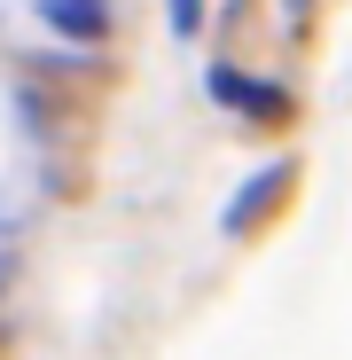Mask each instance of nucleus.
Masks as SVG:
<instances>
[{
  "instance_id": "f257e3e1",
  "label": "nucleus",
  "mask_w": 352,
  "mask_h": 360,
  "mask_svg": "<svg viewBox=\"0 0 352 360\" xmlns=\"http://www.w3.org/2000/svg\"><path fill=\"white\" fill-rule=\"evenodd\" d=\"M39 16L63 39H102L110 32V0H39Z\"/></svg>"
},
{
  "instance_id": "f03ea898",
  "label": "nucleus",
  "mask_w": 352,
  "mask_h": 360,
  "mask_svg": "<svg viewBox=\"0 0 352 360\" xmlns=\"http://www.w3.org/2000/svg\"><path fill=\"white\" fill-rule=\"evenodd\" d=\"M211 94L235 102V110H251V117H282V110H289L274 86H243V71H211Z\"/></svg>"
},
{
  "instance_id": "7ed1b4c3",
  "label": "nucleus",
  "mask_w": 352,
  "mask_h": 360,
  "mask_svg": "<svg viewBox=\"0 0 352 360\" xmlns=\"http://www.w3.org/2000/svg\"><path fill=\"white\" fill-rule=\"evenodd\" d=\"M282 188H289V172H259L251 188L235 196V212H227V235H251V227H259V212H266V204H274Z\"/></svg>"
},
{
  "instance_id": "20e7f679",
  "label": "nucleus",
  "mask_w": 352,
  "mask_h": 360,
  "mask_svg": "<svg viewBox=\"0 0 352 360\" xmlns=\"http://www.w3.org/2000/svg\"><path fill=\"white\" fill-rule=\"evenodd\" d=\"M204 24V0H172V32H196Z\"/></svg>"
},
{
  "instance_id": "39448f33",
  "label": "nucleus",
  "mask_w": 352,
  "mask_h": 360,
  "mask_svg": "<svg viewBox=\"0 0 352 360\" xmlns=\"http://www.w3.org/2000/svg\"><path fill=\"white\" fill-rule=\"evenodd\" d=\"M306 8H313V0H289V24H306Z\"/></svg>"
},
{
  "instance_id": "423d86ee",
  "label": "nucleus",
  "mask_w": 352,
  "mask_h": 360,
  "mask_svg": "<svg viewBox=\"0 0 352 360\" xmlns=\"http://www.w3.org/2000/svg\"><path fill=\"white\" fill-rule=\"evenodd\" d=\"M0 282H8V266H0Z\"/></svg>"
}]
</instances>
